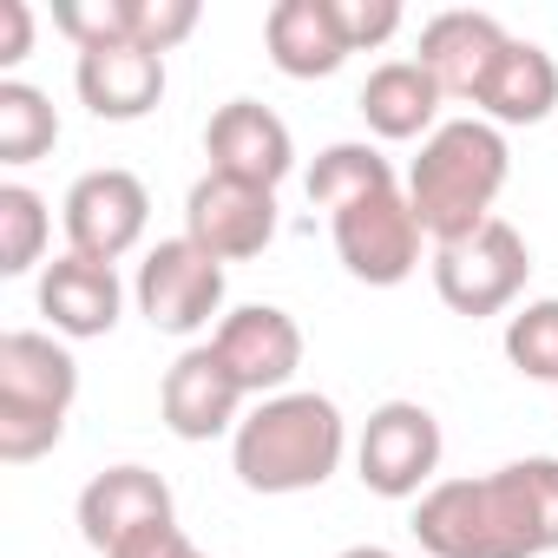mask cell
Wrapping results in <instances>:
<instances>
[{"label": "cell", "mask_w": 558, "mask_h": 558, "mask_svg": "<svg viewBox=\"0 0 558 558\" xmlns=\"http://www.w3.org/2000/svg\"><path fill=\"white\" fill-rule=\"evenodd\" d=\"M408 532L427 558H545L558 551V460H512L486 480L421 493Z\"/></svg>", "instance_id": "1"}, {"label": "cell", "mask_w": 558, "mask_h": 558, "mask_svg": "<svg viewBox=\"0 0 558 558\" xmlns=\"http://www.w3.org/2000/svg\"><path fill=\"white\" fill-rule=\"evenodd\" d=\"M349 427L329 395L290 388L256 401L230 434V466L250 493H310L342 466Z\"/></svg>", "instance_id": "2"}, {"label": "cell", "mask_w": 558, "mask_h": 558, "mask_svg": "<svg viewBox=\"0 0 558 558\" xmlns=\"http://www.w3.org/2000/svg\"><path fill=\"white\" fill-rule=\"evenodd\" d=\"M506 171H512V151L486 119H447L434 125V138H421V158L408 171V204L434 236V250L493 223V197L506 191Z\"/></svg>", "instance_id": "3"}, {"label": "cell", "mask_w": 558, "mask_h": 558, "mask_svg": "<svg viewBox=\"0 0 558 558\" xmlns=\"http://www.w3.org/2000/svg\"><path fill=\"white\" fill-rule=\"evenodd\" d=\"M73 401H80V362L53 336H40V329L0 336V460L27 466V460L53 453Z\"/></svg>", "instance_id": "4"}, {"label": "cell", "mask_w": 558, "mask_h": 558, "mask_svg": "<svg viewBox=\"0 0 558 558\" xmlns=\"http://www.w3.org/2000/svg\"><path fill=\"white\" fill-rule=\"evenodd\" d=\"M329 230H336L342 269L355 276V283H368V290H395V283H408V276L421 269V236L427 230H421V217H414L401 184H375V191L336 204Z\"/></svg>", "instance_id": "5"}, {"label": "cell", "mask_w": 558, "mask_h": 558, "mask_svg": "<svg viewBox=\"0 0 558 558\" xmlns=\"http://www.w3.org/2000/svg\"><path fill=\"white\" fill-rule=\"evenodd\" d=\"M525 276H532V250H525V236L506 217H493L473 236L434 250V290H440V303L453 316H499V310H512L519 290H525Z\"/></svg>", "instance_id": "6"}, {"label": "cell", "mask_w": 558, "mask_h": 558, "mask_svg": "<svg viewBox=\"0 0 558 558\" xmlns=\"http://www.w3.org/2000/svg\"><path fill=\"white\" fill-rule=\"evenodd\" d=\"M362 486L381 499H421L440 473V421L421 401H381L355 447Z\"/></svg>", "instance_id": "7"}, {"label": "cell", "mask_w": 558, "mask_h": 558, "mask_svg": "<svg viewBox=\"0 0 558 558\" xmlns=\"http://www.w3.org/2000/svg\"><path fill=\"white\" fill-rule=\"evenodd\" d=\"M138 310L165 336H197L223 310V263L191 236H165L138 263Z\"/></svg>", "instance_id": "8"}, {"label": "cell", "mask_w": 558, "mask_h": 558, "mask_svg": "<svg viewBox=\"0 0 558 558\" xmlns=\"http://www.w3.org/2000/svg\"><path fill=\"white\" fill-rule=\"evenodd\" d=\"M60 217H66V243H73L80 256L119 263V256L145 236V223H151V191H145L132 171L106 165V171H86V178L66 191Z\"/></svg>", "instance_id": "9"}, {"label": "cell", "mask_w": 558, "mask_h": 558, "mask_svg": "<svg viewBox=\"0 0 558 558\" xmlns=\"http://www.w3.org/2000/svg\"><path fill=\"white\" fill-rule=\"evenodd\" d=\"M210 349L230 362V375L243 381V395L269 401V395H290V375L303 368V329L290 310L276 303H250V310H230L210 336Z\"/></svg>", "instance_id": "10"}, {"label": "cell", "mask_w": 558, "mask_h": 558, "mask_svg": "<svg viewBox=\"0 0 558 558\" xmlns=\"http://www.w3.org/2000/svg\"><path fill=\"white\" fill-rule=\"evenodd\" d=\"M184 236L210 250L217 263H243L276 236V191L236 184L223 171H204L184 197Z\"/></svg>", "instance_id": "11"}, {"label": "cell", "mask_w": 558, "mask_h": 558, "mask_svg": "<svg viewBox=\"0 0 558 558\" xmlns=\"http://www.w3.org/2000/svg\"><path fill=\"white\" fill-rule=\"evenodd\" d=\"M158 525H178V506H171V486L151 466H106L80 493V538L106 558L125 551L132 538L158 532Z\"/></svg>", "instance_id": "12"}, {"label": "cell", "mask_w": 558, "mask_h": 558, "mask_svg": "<svg viewBox=\"0 0 558 558\" xmlns=\"http://www.w3.org/2000/svg\"><path fill=\"white\" fill-rule=\"evenodd\" d=\"M204 158H210V171H223V178H236V184L276 191V184L290 178V165H296V145H290V125L276 119L269 106L230 99V106H217L210 125H204Z\"/></svg>", "instance_id": "13"}, {"label": "cell", "mask_w": 558, "mask_h": 558, "mask_svg": "<svg viewBox=\"0 0 558 558\" xmlns=\"http://www.w3.org/2000/svg\"><path fill=\"white\" fill-rule=\"evenodd\" d=\"M243 381L230 375V362L204 342V349H184L171 368H165V388H158V414L178 440H217L223 427H236V408H243Z\"/></svg>", "instance_id": "14"}, {"label": "cell", "mask_w": 558, "mask_h": 558, "mask_svg": "<svg viewBox=\"0 0 558 558\" xmlns=\"http://www.w3.org/2000/svg\"><path fill=\"white\" fill-rule=\"evenodd\" d=\"M119 303H125V290H119V269H112V263H93V256L66 250V256H53V263L40 269V316H47L60 336H73V342L112 336Z\"/></svg>", "instance_id": "15"}, {"label": "cell", "mask_w": 558, "mask_h": 558, "mask_svg": "<svg viewBox=\"0 0 558 558\" xmlns=\"http://www.w3.org/2000/svg\"><path fill=\"white\" fill-rule=\"evenodd\" d=\"M73 86H80V99H86V112H93V119L132 125V119H145V112L165 99V60H158V53H145L138 40H112V47L80 53Z\"/></svg>", "instance_id": "16"}, {"label": "cell", "mask_w": 558, "mask_h": 558, "mask_svg": "<svg viewBox=\"0 0 558 558\" xmlns=\"http://www.w3.org/2000/svg\"><path fill=\"white\" fill-rule=\"evenodd\" d=\"M506 27L493 14H473V8H453V14H434L421 27V66L434 73V86L447 99H480L493 60L506 53Z\"/></svg>", "instance_id": "17"}, {"label": "cell", "mask_w": 558, "mask_h": 558, "mask_svg": "<svg viewBox=\"0 0 558 558\" xmlns=\"http://www.w3.org/2000/svg\"><path fill=\"white\" fill-rule=\"evenodd\" d=\"M263 40H269L276 73H290V80H329L349 60L336 0H276L263 21Z\"/></svg>", "instance_id": "18"}, {"label": "cell", "mask_w": 558, "mask_h": 558, "mask_svg": "<svg viewBox=\"0 0 558 558\" xmlns=\"http://www.w3.org/2000/svg\"><path fill=\"white\" fill-rule=\"evenodd\" d=\"M473 106L486 112V125H538V119H551V106H558V60L545 47H532V40H506V53L493 60V73H486Z\"/></svg>", "instance_id": "19"}, {"label": "cell", "mask_w": 558, "mask_h": 558, "mask_svg": "<svg viewBox=\"0 0 558 558\" xmlns=\"http://www.w3.org/2000/svg\"><path fill=\"white\" fill-rule=\"evenodd\" d=\"M440 86H434V73L421 66V60H388V66H375L368 73V86H362V119H368V132L375 138H434V112H440Z\"/></svg>", "instance_id": "20"}, {"label": "cell", "mask_w": 558, "mask_h": 558, "mask_svg": "<svg viewBox=\"0 0 558 558\" xmlns=\"http://www.w3.org/2000/svg\"><path fill=\"white\" fill-rule=\"evenodd\" d=\"M60 145V112L40 86L0 80V165H34Z\"/></svg>", "instance_id": "21"}, {"label": "cell", "mask_w": 558, "mask_h": 558, "mask_svg": "<svg viewBox=\"0 0 558 558\" xmlns=\"http://www.w3.org/2000/svg\"><path fill=\"white\" fill-rule=\"evenodd\" d=\"M375 184H395V165L375 145H355V138L316 151V165H310V204L316 210H336V204H349V197H362Z\"/></svg>", "instance_id": "22"}, {"label": "cell", "mask_w": 558, "mask_h": 558, "mask_svg": "<svg viewBox=\"0 0 558 558\" xmlns=\"http://www.w3.org/2000/svg\"><path fill=\"white\" fill-rule=\"evenodd\" d=\"M47 197L27 184H0V276H27L47 250Z\"/></svg>", "instance_id": "23"}, {"label": "cell", "mask_w": 558, "mask_h": 558, "mask_svg": "<svg viewBox=\"0 0 558 558\" xmlns=\"http://www.w3.org/2000/svg\"><path fill=\"white\" fill-rule=\"evenodd\" d=\"M506 362L532 381H558V296L525 303L506 323Z\"/></svg>", "instance_id": "24"}, {"label": "cell", "mask_w": 558, "mask_h": 558, "mask_svg": "<svg viewBox=\"0 0 558 558\" xmlns=\"http://www.w3.org/2000/svg\"><path fill=\"white\" fill-rule=\"evenodd\" d=\"M53 27L93 53V47H112V40H132V0H60L53 8Z\"/></svg>", "instance_id": "25"}, {"label": "cell", "mask_w": 558, "mask_h": 558, "mask_svg": "<svg viewBox=\"0 0 558 558\" xmlns=\"http://www.w3.org/2000/svg\"><path fill=\"white\" fill-rule=\"evenodd\" d=\"M197 34V0H132V40L145 53H171L178 40Z\"/></svg>", "instance_id": "26"}, {"label": "cell", "mask_w": 558, "mask_h": 558, "mask_svg": "<svg viewBox=\"0 0 558 558\" xmlns=\"http://www.w3.org/2000/svg\"><path fill=\"white\" fill-rule=\"evenodd\" d=\"M336 21H342L349 53L381 47V40H395V34H401V8H395V0H336Z\"/></svg>", "instance_id": "27"}, {"label": "cell", "mask_w": 558, "mask_h": 558, "mask_svg": "<svg viewBox=\"0 0 558 558\" xmlns=\"http://www.w3.org/2000/svg\"><path fill=\"white\" fill-rule=\"evenodd\" d=\"M34 53V8L27 0H0V66H21Z\"/></svg>", "instance_id": "28"}, {"label": "cell", "mask_w": 558, "mask_h": 558, "mask_svg": "<svg viewBox=\"0 0 558 558\" xmlns=\"http://www.w3.org/2000/svg\"><path fill=\"white\" fill-rule=\"evenodd\" d=\"M112 558H204V551L184 538V525H158V532L132 538V545H125V551H112Z\"/></svg>", "instance_id": "29"}, {"label": "cell", "mask_w": 558, "mask_h": 558, "mask_svg": "<svg viewBox=\"0 0 558 558\" xmlns=\"http://www.w3.org/2000/svg\"><path fill=\"white\" fill-rule=\"evenodd\" d=\"M336 558H395L388 545H349V551H336Z\"/></svg>", "instance_id": "30"}]
</instances>
